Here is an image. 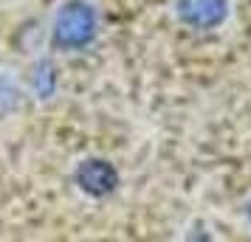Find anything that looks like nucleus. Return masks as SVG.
Here are the masks:
<instances>
[{"label": "nucleus", "instance_id": "nucleus-1", "mask_svg": "<svg viewBox=\"0 0 251 242\" xmlns=\"http://www.w3.org/2000/svg\"><path fill=\"white\" fill-rule=\"evenodd\" d=\"M96 37V12L85 0H68L54 20V43L62 51L85 48Z\"/></svg>", "mask_w": 251, "mask_h": 242}, {"label": "nucleus", "instance_id": "nucleus-2", "mask_svg": "<svg viewBox=\"0 0 251 242\" xmlns=\"http://www.w3.org/2000/svg\"><path fill=\"white\" fill-rule=\"evenodd\" d=\"M76 186L91 197H107L119 186V172L102 158H88L76 166Z\"/></svg>", "mask_w": 251, "mask_h": 242}, {"label": "nucleus", "instance_id": "nucleus-4", "mask_svg": "<svg viewBox=\"0 0 251 242\" xmlns=\"http://www.w3.org/2000/svg\"><path fill=\"white\" fill-rule=\"evenodd\" d=\"M249 214H251V206H249Z\"/></svg>", "mask_w": 251, "mask_h": 242}, {"label": "nucleus", "instance_id": "nucleus-3", "mask_svg": "<svg viewBox=\"0 0 251 242\" xmlns=\"http://www.w3.org/2000/svg\"><path fill=\"white\" fill-rule=\"evenodd\" d=\"M226 14V0H178V17L192 28H217Z\"/></svg>", "mask_w": 251, "mask_h": 242}]
</instances>
